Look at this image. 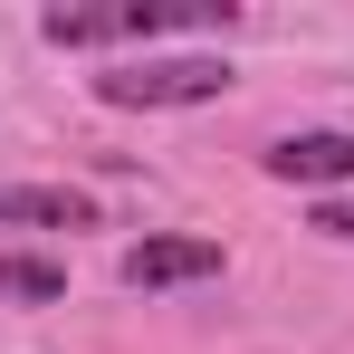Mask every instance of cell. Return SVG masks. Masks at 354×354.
<instances>
[{
	"mask_svg": "<svg viewBox=\"0 0 354 354\" xmlns=\"http://www.w3.org/2000/svg\"><path fill=\"white\" fill-rule=\"evenodd\" d=\"M0 230H96V201L58 182H0Z\"/></svg>",
	"mask_w": 354,
	"mask_h": 354,
	"instance_id": "cell-4",
	"label": "cell"
},
{
	"mask_svg": "<svg viewBox=\"0 0 354 354\" xmlns=\"http://www.w3.org/2000/svg\"><path fill=\"white\" fill-rule=\"evenodd\" d=\"M124 288H192V278H221V239H134L115 259Z\"/></svg>",
	"mask_w": 354,
	"mask_h": 354,
	"instance_id": "cell-3",
	"label": "cell"
},
{
	"mask_svg": "<svg viewBox=\"0 0 354 354\" xmlns=\"http://www.w3.org/2000/svg\"><path fill=\"white\" fill-rule=\"evenodd\" d=\"M0 297L48 306V297H67V268H58V259H0Z\"/></svg>",
	"mask_w": 354,
	"mask_h": 354,
	"instance_id": "cell-6",
	"label": "cell"
},
{
	"mask_svg": "<svg viewBox=\"0 0 354 354\" xmlns=\"http://www.w3.org/2000/svg\"><path fill=\"white\" fill-rule=\"evenodd\" d=\"M201 19L230 29V0H201V10H48L39 39L48 48H124V39H163V29H201Z\"/></svg>",
	"mask_w": 354,
	"mask_h": 354,
	"instance_id": "cell-2",
	"label": "cell"
},
{
	"mask_svg": "<svg viewBox=\"0 0 354 354\" xmlns=\"http://www.w3.org/2000/svg\"><path fill=\"white\" fill-rule=\"evenodd\" d=\"M96 96L106 106H211V96H230V58H124L96 77Z\"/></svg>",
	"mask_w": 354,
	"mask_h": 354,
	"instance_id": "cell-1",
	"label": "cell"
},
{
	"mask_svg": "<svg viewBox=\"0 0 354 354\" xmlns=\"http://www.w3.org/2000/svg\"><path fill=\"white\" fill-rule=\"evenodd\" d=\"M259 163L278 182H354V134H278Z\"/></svg>",
	"mask_w": 354,
	"mask_h": 354,
	"instance_id": "cell-5",
	"label": "cell"
}]
</instances>
